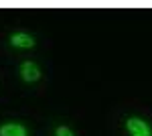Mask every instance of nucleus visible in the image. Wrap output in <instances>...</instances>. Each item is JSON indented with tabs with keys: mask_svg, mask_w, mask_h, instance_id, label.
Returning <instances> with one entry per match:
<instances>
[{
	"mask_svg": "<svg viewBox=\"0 0 152 136\" xmlns=\"http://www.w3.org/2000/svg\"><path fill=\"white\" fill-rule=\"evenodd\" d=\"M55 136H73V132H71L67 126H59L57 132H55Z\"/></svg>",
	"mask_w": 152,
	"mask_h": 136,
	"instance_id": "nucleus-5",
	"label": "nucleus"
},
{
	"mask_svg": "<svg viewBox=\"0 0 152 136\" xmlns=\"http://www.w3.org/2000/svg\"><path fill=\"white\" fill-rule=\"evenodd\" d=\"M126 128H128V132L132 136H150V128L140 118H130L126 122Z\"/></svg>",
	"mask_w": 152,
	"mask_h": 136,
	"instance_id": "nucleus-1",
	"label": "nucleus"
},
{
	"mask_svg": "<svg viewBox=\"0 0 152 136\" xmlns=\"http://www.w3.org/2000/svg\"><path fill=\"white\" fill-rule=\"evenodd\" d=\"M10 43L14 47H20V49H31V47H35V39L31 37V35H26V33H14L10 37Z\"/></svg>",
	"mask_w": 152,
	"mask_h": 136,
	"instance_id": "nucleus-3",
	"label": "nucleus"
},
{
	"mask_svg": "<svg viewBox=\"0 0 152 136\" xmlns=\"http://www.w3.org/2000/svg\"><path fill=\"white\" fill-rule=\"evenodd\" d=\"M0 136H26V128L20 124H4L0 126Z\"/></svg>",
	"mask_w": 152,
	"mask_h": 136,
	"instance_id": "nucleus-4",
	"label": "nucleus"
},
{
	"mask_svg": "<svg viewBox=\"0 0 152 136\" xmlns=\"http://www.w3.org/2000/svg\"><path fill=\"white\" fill-rule=\"evenodd\" d=\"M20 77L24 81H37L41 77V69L33 61H24L23 65H20Z\"/></svg>",
	"mask_w": 152,
	"mask_h": 136,
	"instance_id": "nucleus-2",
	"label": "nucleus"
}]
</instances>
